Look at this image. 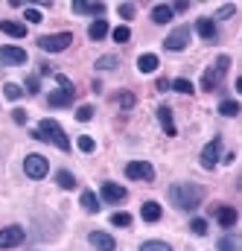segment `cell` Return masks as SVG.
Returning a JSON list of instances; mask_svg holds the SVG:
<instances>
[{"instance_id":"cell-1","label":"cell","mask_w":242,"mask_h":251,"mask_svg":"<svg viewBox=\"0 0 242 251\" xmlns=\"http://www.w3.org/2000/svg\"><path fill=\"white\" fill-rule=\"evenodd\" d=\"M204 199V190L198 184H190V181H181V184H172L169 187V201L181 210H195Z\"/></svg>"},{"instance_id":"cell-2","label":"cell","mask_w":242,"mask_h":251,"mask_svg":"<svg viewBox=\"0 0 242 251\" xmlns=\"http://www.w3.org/2000/svg\"><path fill=\"white\" fill-rule=\"evenodd\" d=\"M32 137H35V140H50V143H56L61 152H67V149H70V140H67L64 128H61L56 120H41L38 128L32 131Z\"/></svg>"},{"instance_id":"cell-3","label":"cell","mask_w":242,"mask_h":251,"mask_svg":"<svg viewBox=\"0 0 242 251\" xmlns=\"http://www.w3.org/2000/svg\"><path fill=\"white\" fill-rule=\"evenodd\" d=\"M228 67H231V56H219L216 62L204 70V76H201V88H204V91L219 88V82H222V76L228 73Z\"/></svg>"},{"instance_id":"cell-4","label":"cell","mask_w":242,"mask_h":251,"mask_svg":"<svg viewBox=\"0 0 242 251\" xmlns=\"http://www.w3.org/2000/svg\"><path fill=\"white\" fill-rule=\"evenodd\" d=\"M56 82H59V91H53V94H50V105H56V108L73 105V97H76L73 82H70L67 76H61V73H56Z\"/></svg>"},{"instance_id":"cell-5","label":"cell","mask_w":242,"mask_h":251,"mask_svg":"<svg viewBox=\"0 0 242 251\" xmlns=\"http://www.w3.org/2000/svg\"><path fill=\"white\" fill-rule=\"evenodd\" d=\"M73 44V35L70 32H56V35H41L38 38V47L44 50V53H61V50H67Z\"/></svg>"},{"instance_id":"cell-6","label":"cell","mask_w":242,"mask_h":251,"mask_svg":"<svg viewBox=\"0 0 242 251\" xmlns=\"http://www.w3.org/2000/svg\"><path fill=\"white\" fill-rule=\"evenodd\" d=\"M24 173H26L29 178H44V176L50 173V164H47L44 155H26V158H24Z\"/></svg>"},{"instance_id":"cell-7","label":"cell","mask_w":242,"mask_h":251,"mask_svg":"<svg viewBox=\"0 0 242 251\" xmlns=\"http://www.w3.org/2000/svg\"><path fill=\"white\" fill-rule=\"evenodd\" d=\"M125 176L131 181H152L155 178V167L146 164V161H128L125 164Z\"/></svg>"},{"instance_id":"cell-8","label":"cell","mask_w":242,"mask_h":251,"mask_svg":"<svg viewBox=\"0 0 242 251\" xmlns=\"http://www.w3.org/2000/svg\"><path fill=\"white\" fill-rule=\"evenodd\" d=\"M219 152H222V137H213V140L201 149V155H198V158H201V167H204V170H213V167L219 164Z\"/></svg>"},{"instance_id":"cell-9","label":"cell","mask_w":242,"mask_h":251,"mask_svg":"<svg viewBox=\"0 0 242 251\" xmlns=\"http://www.w3.org/2000/svg\"><path fill=\"white\" fill-rule=\"evenodd\" d=\"M24 228L21 225H9V228H3L0 231V249H15V246H21L24 243Z\"/></svg>"},{"instance_id":"cell-10","label":"cell","mask_w":242,"mask_h":251,"mask_svg":"<svg viewBox=\"0 0 242 251\" xmlns=\"http://www.w3.org/2000/svg\"><path fill=\"white\" fill-rule=\"evenodd\" d=\"M187 41H190V26H178V29H172V32L164 38V47H167V50H184Z\"/></svg>"},{"instance_id":"cell-11","label":"cell","mask_w":242,"mask_h":251,"mask_svg":"<svg viewBox=\"0 0 242 251\" xmlns=\"http://www.w3.org/2000/svg\"><path fill=\"white\" fill-rule=\"evenodd\" d=\"M216 222H219L222 228H234V225L240 222L237 207H231V204H219V207H216Z\"/></svg>"},{"instance_id":"cell-12","label":"cell","mask_w":242,"mask_h":251,"mask_svg":"<svg viewBox=\"0 0 242 251\" xmlns=\"http://www.w3.org/2000/svg\"><path fill=\"white\" fill-rule=\"evenodd\" d=\"M88 243L97 251H114L117 249L114 237H111V234H102V231H91V234H88Z\"/></svg>"},{"instance_id":"cell-13","label":"cell","mask_w":242,"mask_h":251,"mask_svg":"<svg viewBox=\"0 0 242 251\" xmlns=\"http://www.w3.org/2000/svg\"><path fill=\"white\" fill-rule=\"evenodd\" d=\"M0 62L3 64H26V50L21 47H0Z\"/></svg>"},{"instance_id":"cell-14","label":"cell","mask_w":242,"mask_h":251,"mask_svg":"<svg viewBox=\"0 0 242 251\" xmlns=\"http://www.w3.org/2000/svg\"><path fill=\"white\" fill-rule=\"evenodd\" d=\"M195 32H198L201 38L213 41V38H216V21H213V18H198V21H195Z\"/></svg>"},{"instance_id":"cell-15","label":"cell","mask_w":242,"mask_h":251,"mask_svg":"<svg viewBox=\"0 0 242 251\" xmlns=\"http://www.w3.org/2000/svg\"><path fill=\"white\" fill-rule=\"evenodd\" d=\"M158 120H161L164 131H167L169 137L178 134V131H175V123H172V108H169V105H161V108H158Z\"/></svg>"},{"instance_id":"cell-16","label":"cell","mask_w":242,"mask_h":251,"mask_svg":"<svg viewBox=\"0 0 242 251\" xmlns=\"http://www.w3.org/2000/svg\"><path fill=\"white\" fill-rule=\"evenodd\" d=\"M73 12H76V15H102V12H105V3H85V0H76V3H73Z\"/></svg>"},{"instance_id":"cell-17","label":"cell","mask_w":242,"mask_h":251,"mask_svg":"<svg viewBox=\"0 0 242 251\" xmlns=\"http://www.w3.org/2000/svg\"><path fill=\"white\" fill-rule=\"evenodd\" d=\"M102 199H105V201H122V199H125V187L114 184V181H105V184H102Z\"/></svg>"},{"instance_id":"cell-18","label":"cell","mask_w":242,"mask_h":251,"mask_svg":"<svg viewBox=\"0 0 242 251\" xmlns=\"http://www.w3.org/2000/svg\"><path fill=\"white\" fill-rule=\"evenodd\" d=\"M0 32H6V35H12V38H24V35H26V26L18 24V21H0Z\"/></svg>"},{"instance_id":"cell-19","label":"cell","mask_w":242,"mask_h":251,"mask_svg":"<svg viewBox=\"0 0 242 251\" xmlns=\"http://www.w3.org/2000/svg\"><path fill=\"white\" fill-rule=\"evenodd\" d=\"M105 35H108V24H105L102 18H99V21H94V24L88 26V38H91V41H102Z\"/></svg>"},{"instance_id":"cell-20","label":"cell","mask_w":242,"mask_h":251,"mask_svg":"<svg viewBox=\"0 0 242 251\" xmlns=\"http://www.w3.org/2000/svg\"><path fill=\"white\" fill-rule=\"evenodd\" d=\"M158 56H155V53H143V56H140V59H137V70H140V73H152V70H158Z\"/></svg>"},{"instance_id":"cell-21","label":"cell","mask_w":242,"mask_h":251,"mask_svg":"<svg viewBox=\"0 0 242 251\" xmlns=\"http://www.w3.org/2000/svg\"><path fill=\"white\" fill-rule=\"evenodd\" d=\"M152 21H155V24H169V21H172V6H167V3L155 6V9H152Z\"/></svg>"},{"instance_id":"cell-22","label":"cell","mask_w":242,"mask_h":251,"mask_svg":"<svg viewBox=\"0 0 242 251\" xmlns=\"http://www.w3.org/2000/svg\"><path fill=\"white\" fill-rule=\"evenodd\" d=\"M140 216H143L146 222H158V219H161V204H158V201H146V204L140 207Z\"/></svg>"},{"instance_id":"cell-23","label":"cell","mask_w":242,"mask_h":251,"mask_svg":"<svg viewBox=\"0 0 242 251\" xmlns=\"http://www.w3.org/2000/svg\"><path fill=\"white\" fill-rule=\"evenodd\" d=\"M219 114H222V117H237V114H240V102H237V100L219 102Z\"/></svg>"},{"instance_id":"cell-24","label":"cell","mask_w":242,"mask_h":251,"mask_svg":"<svg viewBox=\"0 0 242 251\" xmlns=\"http://www.w3.org/2000/svg\"><path fill=\"white\" fill-rule=\"evenodd\" d=\"M82 207H85L88 213H97V210H99V199H97L91 190H85V193H82Z\"/></svg>"},{"instance_id":"cell-25","label":"cell","mask_w":242,"mask_h":251,"mask_svg":"<svg viewBox=\"0 0 242 251\" xmlns=\"http://www.w3.org/2000/svg\"><path fill=\"white\" fill-rule=\"evenodd\" d=\"M56 181H59L61 190H73L76 187V178H73V173H67V170H59V173H56Z\"/></svg>"},{"instance_id":"cell-26","label":"cell","mask_w":242,"mask_h":251,"mask_svg":"<svg viewBox=\"0 0 242 251\" xmlns=\"http://www.w3.org/2000/svg\"><path fill=\"white\" fill-rule=\"evenodd\" d=\"M172 91H178V94H193L195 85H193L190 79H172Z\"/></svg>"},{"instance_id":"cell-27","label":"cell","mask_w":242,"mask_h":251,"mask_svg":"<svg viewBox=\"0 0 242 251\" xmlns=\"http://www.w3.org/2000/svg\"><path fill=\"white\" fill-rule=\"evenodd\" d=\"M111 225H117V228H128V225H131V213H125V210H117V213L111 216Z\"/></svg>"},{"instance_id":"cell-28","label":"cell","mask_w":242,"mask_h":251,"mask_svg":"<svg viewBox=\"0 0 242 251\" xmlns=\"http://www.w3.org/2000/svg\"><path fill=\"white\" fill-rule=\"evenodd\" d=\"M140 251H172L167 243H161V240H149V243H143Z\"/></svg>"},{"instance_id":"cell-29","label":"cell","mask_w":242,"mask_h":251,"mask_svg":"<svg viewBox=\"0 0 242 251\" xmlns=\"http://www.w3.org/2000/svg\"><path fill=\"white\" fill-rule=\"evenodd\" d=\"M3 94H6V100H18V97H21L24 91H21V88H18L15 82H6V85H3Z\"/></svg>"},{"instance_id":"cell-30","label":"cell","mask_w":242,"mask_h":251,"mask_svg":"<svg viewBox=\"0 0 242 251\" xmlns=\"http://www.w3.org/2000/svg\"><path fill=\"white\" fill-rule=\"evenodd\" d=\"M190 231H193L195 237H204V234H207V222H204V219H193V222H190Z\"/></svg>"},{"instance_id":"cell-31","label":"cell","mask_w":242,"mask_h":251,"mask_svg":"<svg viewBox=\"0 0 242 251\" xmlns=\"http://www.w3.org/2000/svg\"><path fill=\"white\" fill-rule=\"evenodd\" d=\"M111 35H114V41H120V44H125V41L131 38V29H128V26H117V29H114Z\"/></svg>"},{"instance_id":"cell-32","label":"cell","mask_w":242,"mask_h":251,"mask_svg":"<svg viewBox=\"0 0 242 251\" xmlns=\"http://www.w3.org/2000/svg\"><path fill=\"white\" fill-rule=\"evenodd\" d=\"M237 249H240V243L234 237H222L219 240V251H237Z\"/></svg>"},{"instance_id":"cell-33","label":"cell","mask_w":242,"mask_h":251,"mask_svg":"<svg viewBox=\"0 0 242 251\" xmlns=\"http://www.w3.org/2000/svg\"><path fill=\"white\" fill-rule=\"evenodd\" d=\"M41 91V82H38V76H26V94H38Z\"/></svg>"},{"instance_id":"cell-34","label":"cell","mask_w":242,"mask_h":251,"mask_svg":"<svg viewBox=\"0 0 242 251\" xmlns=\"http://www.w3.org/2000/svg\"><path fill=\"white\" fill-rule=\"evenodd\" d=\"M94 117V108L91 105H79V111H76V120H82V123H88Z\"/></svg>"},{"instance_id":"cell-35","label":"cell","mask_w":242,"mask_h":251,"mask_svg":"<svg viewBox=\"0 0 242 251\" xmlns=\"http://www.w3.org/2000/svg\"><path fill=\"white\" fill-rule=\"evenodd\" d=\"M79 149H82V152H94V149H97V143H94V137H88V134H82V137H79Z\"/></svg>"},{"instance_id":"cell-36","label":"cell","mask_w":242,"mask_h":251,"mask_svg":"<svg viewBox=\"0 0 242 251\" xmlns=\"http://www.w3.org/2000/svg\"><path fill=\"white\" fill-rule=\"evenodd\" d=\"M97 67H99V70H114V67H117V59H114V56H102V59L97 62Z\"/></svg>"},{"instance_id":"cell-37","label":"cell","mask_w":242,"mask_h":251,"mask_svg":"<svg viewBox=\"0 0 242 251\" xmlns=\"http://www.w3.org/2000/svg\"><path fill=\"white\" fill-rule=\"evenodd\" d=\"M24 18H26V21H29V24H41V21H44V18H41V12H38V9H26V15H24Z\"/></svg>"},{"instance_id":"cell-38","label":"cell","mask_w":242,"mask_h":251,"mask_svg":"<svg viewBox=\"0 0 242 251\" xmlns=\"http://www.w3.org/2000/svg\"><path fill=\"white\" fill-rule=\"evenodd\" d=\"M117 102H120L122 108H131V105H134V94H120Z\"/></svg>"},{"instance_id":"cell-39","label":"cell","mask_w":242,"mask_h":251,"mask_svg":"<svg viewBox=\"0 0 242 251\" xmlns=\"http://www.w3.org/2000/svg\"><path fill=\"white\" fill-rule=\"evenodd\" d=\"M12 120H15L18 126H24L26 123V111H24V108H15V111H12Z\"/></svg>"},{"instance_id":"cell-40","label":"cell","mask_w":242,"mask_h":251,"mask_svg":"<svg viewBox=\"0 0 242 251\" xmlns=\"http://www.w3.org/2000/svg\"><path fill=\"white\" fill-rule=\"evenodd\" d=\"M134 15V3H120V18H131Z\"/></svg>"},{"instance_id":"cell-41","label":"cell","mask_w":242,"mask_h":251,"mask_svg":"<svg viewBox=\"0 0 242 251\" xmlns=\"http://www.w3.org/2000/svg\"><path fill=\"white\" fill-rule=\"evenodd\" d=\"M234 12H237V6H234V3H228V6H222V9H219V15H216V18H231Z\"/></svg>"},{"instance_id":"cell-42","label":"cell","mask_w":242,"mask_h":251,"mask_svg":"<svg viewBox=\"0 0 242 251\" xmlns=\"http://www.w3.org/2000/svg\"><path fill=\"white\" fill-rule=\"evenodd\" d=\"M155 88H158V91H169V88H172V82H169V79H158V85H155Z\"/></svg>"},{"instance_id":"cell-43","label":"cell","mask_w":242,"mask_h":251,"mask_svg":"<svg viewBox=\"0 0 242 251\" xmlns=\"http://www.w3.org/2000/svg\"><path fill=\"white\" fill-rule=\"evenodd\" d=\"M187 6H190V3H184V0H181V3H175V6H172V12H184Z\"/></svg>"}]
</instances>
